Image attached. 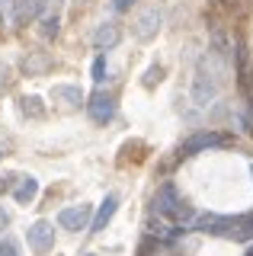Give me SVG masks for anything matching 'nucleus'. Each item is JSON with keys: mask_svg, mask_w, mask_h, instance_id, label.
<instances>
[{"mask_svg": "<svg viewBox=\"0 0 253 256\" xmlns=\"http://www.w3.org/2000/svg\"><path fill=\"white\" fill-rule=\"evenodd\" d=\"M196 230L231 240H253V212L250 214H199L192 221Z\"/></svg>", "mask_w": 253, "mask_h": 256, "instance_id": "obj_1", "label": "nucleus"}, {"mask_svg": "<svg viewBox=\"0 0 253 256\" xmlns=\"http://www.w3.org/2000/svg\"><path fill=\"white\" fill-rule=\"evenodd\" d=\"M218 86H221V77H218V64H215V54H202L199 64H196V77H192V100L196 106H208L212 100L218 96Z\"/></svg>", "mask_w": 253, "mask_h": 256, "instance_id": "obj_2", "label": "nucleus"}, {"mask_svg": "<svg viewBox=\"0 0 253 256\" xmlns=\"http://www.w3.org/2000/svg\"><path fill=\"white\" fill-rule=\"evenodd\" d=\"M154 208H157V214H164V218H170V221H183L186 214H189V205L183 202V196L176 192V186H173V182H167V186L157 189Z\"/></svg>", "mask_w": 253, "mask_h": 256, "instance_id": "obj_3", "label": "nucleus"}, {"mask_svg": "<svg viewBox=\"0 0 253 256\" xmlns=\"http://www.w3.org/2000/svg\"><path fill=\"white\" fill-rule=\"evenodd\" d=\"M228 141H231V138L221 134V132H215V128H208V132H196V134H189V138L180 144V157H196V154H202V150L224 148Z\"/></svg>", "mask_w": 253, "mask_h": 256, "instance_id": "obj_4", "label": "nucleus"}, {"mask_svg": "<svg viewBox=\"0 0 253 256\" xmlns=\"http://www.w3.org/2000/svg\"><path fill=\"white\" fill-rule=\"evenodd\" d=\"M160 26H164V10L157 4H151V6H144L138 16H135V22H132V29H135V36L141 38V42H148V38H154L157 32H160Z\"/></svg>", "mask_w": 253, "mask_h": 256, "instance_id": "obj_5", "label": "nucleus"}, {"mask_svg": "<svg viewBox=\"0 0 253 256\" xmlns=\"http://www.w3.org/2000/svg\"><path fill=\"white\" fill-rule=\"evenodd\" d=\"M61 4L64 0H38V22L45 38H54L61 29Z\"/></svg>", "mask_w": 253, "mask_h": 256, "instance_id": "obj_6", "label": "nucleus"}, {"mask_svg": "<svg viewBox=\"0 0 253 256\" xmlns=\"http://www.w3.org/2000/svg\"><path fill=\"white\" fill-rule=\"evenodd\" d=\"M26 240H29V250H32V253H48L54 246V224L36 221L32 228L26 230Z\"/></svg>", "mask_w": 253, "mask_h": 256, "instance_id": "obj_7", "label": "nucleus"}, {"mask_svg": "<svg viewBox=\"0 0 253 256\" xmlns=\"http://www.w3.org/2000/svg\"><path fill=\"white\" fill-rule=\"evenodd\" d=\"M86 112H90V118L96 125H106L116 118V100L109 93H93L90 102H86Z\"/></svg>", "mask_w": 253, "mask_h": 256, "instance_id": "obj_8", "label": "nucleus"}, {"mask_svg": "<svg viewBox=\"0 0 253 256\" xmlns=\"http://www.w3.org/2000/svg\"><path fill=\"white\" fill-rule=\"evenodd\" d=\"M86 221H90V205H70L58 212V224L64 230H84Z\"/></svg>", "mask_w": 253, "mask_h": 256, "instance_id": "obj_9", "label": "nucleus"}, {"mask_svg": "<svg viewBox=\"0 0 253 256\" xmlns=\"http://www.w3.org/2000/svg\"><path fill=\"white\" fill-rule=\"evenodd\" d=\"M118 42H122V29H118L116 22H102V26H96V32H93V48H96L100 54H106L109 48H116Z\"/></svg>", "mask_w": 253, "mask_h": 256, "instance_id": "obj_10", "label": "nucleus"}, {"mask_svg": "<svg viewBox=\"0 0 253 256\" xmlns=\"http://www.w3.org/2000/svg\"><path fill=\"white\" fill-rule=\"evenodd\" d=\"M10 192H13V198H16L20 205H32V198L38 196V180L36 176H16Z\"/></svg>", "mask_w": 253, "mask_h": 256, "instance_id": "obj_11", "label": "nucleus"}, {"mask_svg": "<svg viewBox=\"0 0 253 256\" xmlns=\"http://www.w3.org/2000/svg\"><path fill=\"white\" fill-rule=\"evenodd\" d=\"M116 208H118V196H106V198H102L100 212L93 214V221H90V230H93V234H96V230H106V224L112 221Z\"/></svg>", "mask_w": 253, "mask_h": 256, "instance_id": "obj_12", "label": "nucleus"}, {"mask_svg": "<svg viewBox=\"0 0 253 256\" xmlns=\"http://www.w3.org/2000/svg\"><path fill=\"white\" fill-rule=\"evenodd\" d=\"M52 100L64 102V106H80V102H84V93H80V86H70V84H54V86H52Z\"/></svg>", "mask_w": 253, "mask_h": 256, "instance_id": "obj_13", "label": "nucleus"}, {"mask_svg": "<svg viewBox=\"0 0 253 256\" xmlns=\"http://www.w3.org/2000/svg\"><path fill=\"white\" fill-rule=\"evenodd\" d=\"M36 16H38V0H16V4H13V22H16V26H26Z\"/></svg>", "mask_w": 253, "mask_h": 256, "instance_id": "obj_14", "label": "nucleus"}, {"mask_svg": "<svg viewBox=\"0 0 253 256\" xmlns=\"http://www.w3.org/2000/svg\"><path fill=\"white\" fill-rule=\"evenodd\" d=\"M38 102H42L38 96H22V100H20V112H22V116H42V106H38Z\"/></svg>", "mask_w": 253, "mask_h": 256, "instance_id": "obj_15", "label": "nucleus"}, {"mask_svg": "<svg viewBox=\"0 0 253 256\" xmlns=\"http://www.w3.org/2000/svg\"><path fill=\"white\" fill-rule=\"evenodd\" d=\"M45 68H48V58H32V61H22V70H26V74L29 77H32V74H38V70H45Z\"/></svg>", "mask_w": 253, "mask_h": 256, "instance_id": "obj_16", "label": "nucleus"}, {"mask_svg": "<svg viewBox=\"0 0 253 256\" xmlns=\"http://www.w3.org/2000/svg\"><path fill=\"white\" fill-rule=\"evenodd\" d=\"M93 80L96 84L106 80V54H96V61H93Z\"/></svg>", "mask_w": 253, "mask_h": 256, "instance_id": "obj_17", "label": "nucleus"}, {"mask_svg": "<svg viewBox=\"0 0 253 256\" xmlns=\"http://www.w3.org/2000/svg\"><path fill=\"white\" fill-rule=\"evenodd\" d=\"M160 77H164V68H148V74H144V86L160 84Z\"/></svg>", "mask_w": 253, "mask_h": 256, "instance_id": "obj_18", "label": "nucleus"}, {"mask_svg": "<svg viewBox=\"0 0 253 256\" xmlns=\"http://www.w3.org/2000/svg\"><path fill=\"white\" fill-rule=\"evenodd\" d=\"M0 256H20V250H16V244H13L10 237H4V240H0Z\"/></svg>", "mask_w": 253, "mask_h": 256, "instance_id": "obj_19", "label": "nucleus"}, {"mask_svg": "<svg viewBox=\"0 0 253 256\" xmlns=\"http://www.w3.org/2000/svg\"><path fill=\"white\" fill-rule=\"evenodd\" d=\"M13 4H16V0H0V26L13 16Z\"/></svg>", "mask_w": 253, "mask_h": 256, "instance_id": "obj_20", "label": "nucleus"}, {"mask_svg": "<svg viewBox=\"0 0 253 256\" xmlns=\"http://www.w3.org/2000/svg\"><path fill=\"white\" fill-rule=\"evenodd\" d=\"M135 6V0H112V10L116 13H125V10H132Z\"/></svg>", "mask_w": 253, "mask_h": 256, "instance_id": "obj_21", "label": "nucleus"}, {"mask_svg": "<svg viewBox=\"0 0 253 256\" xmlns=\"http://www.w3.org/2000/svg\"><path fill=\"white\" fill-rule=\"evenodd\" d=\"M6 224H10V212H6V208H4V205H0V230H4V228H6Z\"/></svg>", "mask_w": 253, "mask_h": 256, "instance_id": "obj_22", "label": "nucleus"}, {"mask_svg": "<svg viewBox=\"0 0 253 256\" xmlns=\"http://www.w3.org/2000/svg\"><path fill=\"white\" fill-rule=\"evenodd\" d=\"M4 90H6V64L0 61V93H4Z\"/></svg>", "mask_w": 253, "mask_h": 256, "instance_id": "obj_23", "label": "nucleus"}, {"mask_svg": "<svg viewBox=\"0 0 253 256\" xmlns=\"http://www.w3.org/2000/svg\"><path fill=\"white\" fill-rule=\"evenodd\" d=\"M4 154H6V144H4V141H0V157H4Z\"/></svg>", "mask_w": 253, "mask_h": 256, "instance_id": "obj_24", "label": "nucleus"}, {"mask_svg": "<svg viewBox=\"0 0 253 256\" xmlns=\"http://www.w3.org/2000/svg\"><path fill=\"white\" fill-rule=\"evenodd\" d=\"M77 4H86V0H77Z\"/></svg>", "mask_w": 253, "mask_h": 256, "instance_id": "obj_25", "label": "nucleus"}, {"mask_svg": "<svg viewBox=\"0 0 253 256\" xmlns=\"http://www.w3.org/2000/svg\"><path fill=\"white\" fill-rule=\"evenodd\" d=\"M247 256H253V250H250V253H247Z\"/></svg>", "mask_w": 253, "mask_h": 256, "instance_id": "obj_26", "label": "nucleus"}, {"mask_svg": "<svg viewBox=\"0 0 253 256\" xmlns=\"http://www.w3.org/2000/svg\"><path fill=\"white\" fill-rule=\"evenodd\" d=\"M250 173H253V166H250Z\"/></svg>", "mask_w": 253, "mask_h": 256, "instance_id": "obj_27", "label": "nucleus"}]
</instances>
